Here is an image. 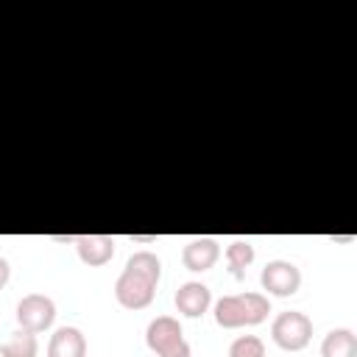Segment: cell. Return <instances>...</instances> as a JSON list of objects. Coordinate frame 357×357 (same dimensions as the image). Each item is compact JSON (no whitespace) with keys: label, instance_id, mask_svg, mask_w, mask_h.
I'll use <instances>...</instances> for the list:
<instances>
[{"label":"cell","instance_id":"cell-5","mask_svg":"<svg viewBox=\"0 0 357 357\" xmlns=\"http://www.w3.org/2000/svg\"><path fill=\"white\" fill-rule=\"evenodd\" d=\"M53 318H56V304H53V298L42 296V293H28L17 304V324H20V329H28L33 335L50 329Z\"/></svg>","mask_w":357,"mask_h":357},{"label":"cell","instance_id":"cell-10","mask_svg":"<svg viewBox=\"0 0 357 357\" xmlns=\"http://www.w3.org/2000/svg\"><path fill=\"white\" fill-rule=\"evenodd\" d=\"M47 357H86V337L75 326H59L47 340Z\"/></svg>","mask_w":357,"mask_h":357},{"label":"cell","instance_id":"cell-3","mask_svg":"<svg viewBox=\"0 0 357 357\" xmlns=\"http://www.w3.org/2000/svg\"><path fill=\"white\" fill-rule=\"evenodd\" d=\"M271 337L284 351H301L312 340V321L298 310H284L273 318Z\"/></svg>","mask_w":357,"mask_h":357},{"label":"cell","instance_id":"cell-14","mask_svg":"<svg viewBox=\"0 0 357 357\" xmlns=\"http://www.w3.org/2000/svg\"><path fill=\"white\" fill-rule=\"evenodd\" d=\"M126 268L134 271V273L148 276V279L156 282V284H159V279H162V262H159V257H156L153 251H137V254H131L128 262H126Z\"/></svg>","mask_w":357,"mask_h":357},{"label":"cell","instance_id":"cell-7","mask_svg":"<svg viewBox=\"0 0 357 357\" xmlns=\"http://www.w3.org/2000/svg\"><path fill=\"white\" fill-rule=\"evenodd\" d=\"M218 257H220V245H218L215 237H195V240H190V243L184 245V251H181V262H184V268L192 271V273L209 271V268L218 262Z\"/></svg>","mask_w":357,"mask_h":357},{"label":"cell","instance_id":"cell-11","mask_svg":"<svg viewBox=\"0 0 357 357\" xmlns=\"http://www.w3.org/2000/svg\"><path fill=\"white\" fill-rule=\"evenodd\" d=\"M321 357H357V335L346 326L326 332L321 340Z\"/></svg>","mask_w":357,"mask_h":357},{"label":"cell","instance_id":"cell-16","mask_svg":"<svg viewBox=\"0 0 357 357\" xmlns=\"http://www.w3.org/2000/svg\"><path fill=\"white\" fill-rule=\"evenodd\" d=\"M8 279H11V268H8V259H6V257H0V290L8 284Z\"/></svg>","mask_w":357,"mask_h":357},{"label":"cell","instance_id":"cell-13","mask_svg":"<svg viewBox=\"0 0 357 357\" xmlns=\"http://www.w3.org/2000/svg\"><path fill=\"white\" fill-rule=\"evenodd\" d=\"M226 262H229V271L234 279H243L245 276V268L254 262V245L248 240H234L226 245Z\"/></svg>","mask_w":357,"mask_h":357},{"label":"cell","instance_id":"cell-6","mask_svg":"<svg viewBox=\"0 0 357 357\" xmlns=\"http://www.w3.org/2000/svg\"><path fill=\"white\" fill-rule=\"evenodd\" d=\"M259 284L265 293L284 298L301 287V271L287 259H271L259 273Z\"/></svg>","mask_w":357,"mask_h":357},{"label":"cell","instance_id":"cell-1","mask_svg":"<svg viewBox=\"0 0 357 357\" xmlns=\"http://www.w3.org/2000/svg\"><path fill=\"white\" fill-rule=\"evenodd\" d=\"M271 301L262 293H234L215 301V321L223 329H240V326H257L268 318Z\"/></svg>","mask_w":357,"mask_h":357},{"label":"cell","instance_id":"cell-15","mask_svg":"<svg viewBox=\"0 0 357 357\" xmlns=\"http://www.w3.org/2000/svg\"><path fill=\"white\" fill-rule=\"evenodd\" d=\"M229 357H265V343L257 335H243L229 346Z\"/></svg>","mask_w":357,"mask_h":357},{"label":"cell","instance_id":"cell-17","mask_svg":"<svg viewBox=\"0 0 357 357\" xmlns=\"http://www.w3.org/2000/svg\"><path fill=\"white\" fill-rule=\"evenodd\" d=\"M131 240H134V243H153L156 237H153V234H151V237H134V234H131Z\"/></svg>","mask_w":357,"mask_h":357},{"label":"cell","instance_id":"cell-8","mask_svg":"<svg viewBox=\"0 0 357 357\" xmlns=\"http://www.w3.org/2000/svg\"><path fill=\"white\" fill-rule=\"evenodd\" d=\"M75 251L84 265H106L114 257V237L109 234H78L75 237Z\"/></svg>","mask_w":357,"mask_h":357},{"label":"cell","instance_id":"cell-2","mask_svg":"<svg viewBox=\"0 0 357 357\" xmlns=\"http://www.w3.org/2000/svg\"><path fill=\"white\" fill-rule=\"evenodd\" d=\"M145 343L159 357H190V343L181 335V324L170 315H159L148 324Z\"/></svg>","mask_w":357,"mask_h":357},{"label":"cell","instance_id":"cell-12","mask_svg":"<svg viewBox=\"0 0 357 357\" xmlns=\"http://www.w3.org/2000/svg\"><path fill=\"white\" fill-rule=\"evenodd\" d=\"M39 343L36 335L28 329H17L3 346H0V357H36Z\"/></svg>","mask_w":357,"mask_h":357},{"label":"cell","instance_id":"cell-9","mask_svg":"<svg viewBox=\"0 0 357 357\" xmlns=\"http://www.w3.org/2000/svg\"><path fill=\"white\" fill-rule=\"evenodd\" d=\"M212 304V293L201 282H184L176 290V310L187 318H201Z\"/></svg>","mask_w":357,"mask_h":357},{"label":"cell","instance_id":"cell-4","mask_svg":"<svg viewBox=\"0 0 357 357\" xmlns=\"http://www.w3.org/2000/svg\"><path fill=\"white\" fill-rule=\"evenodd\" d=\"M156 296V282H151L142 273H134L128 268H123V273L117 276L114 284V298L120 301V307L126 310H145Z\"/></svg>","mask_w":357,"mask_h":357}]
</instances>
